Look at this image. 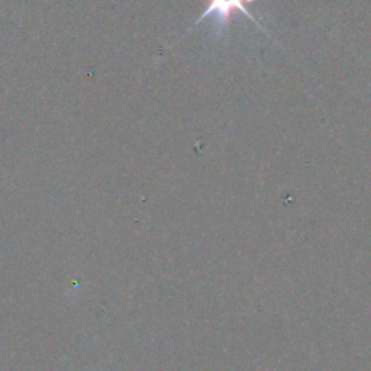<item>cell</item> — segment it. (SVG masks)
Wrapping results in <instances>:
<instances>
[{
	"label": "cell",
	"mask_w": 371,
	"mask_h": 371,
	"mask_svg": "<svg viewBox=\"0 0 371 371\" xmlns=\"http://www.w3.org/2000/svg\"><path fill=\"white\" fill-rule=\"evenodd\" d=\"M252 2H255V0H209V5L206 8V11L195 22V25L186 31V35H188L192 30H195L203 19L212 18L214 19V25H212L214 32L212 34H214L216 41H223L228 37L230 18H232V15H234V12H241L242 15L249 18L259 28H261L264 32H267L257 22V19H255L245 8V4H252Z\"/></svg>",
	"instance_id": "obj_1"
}]
</instances>
